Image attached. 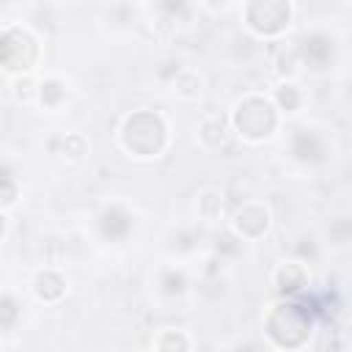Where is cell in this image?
I'll list each match as a JSON object with an SVG mask.
<instances>
[{
  "instance_id": "obj_1",
  "label": "cell",
  "mask_w": 352,
  "mask_h": 352,
  "mask_svg": "<svg viewBox=\"0 0 352 352\" xmlns=\"http://www.w3.org/2000/svg\"><path fill=\"white\" fill-rule=\"evenodd\" d=\"M118 146L135 160H157L170 143V124L154 107H138L118 124Z\"/></svg>"
},
{
  "instance_id": "obj_2",
  "label": "cell",
  "mask_w": 352,
  "mask_h": 352,
  "mask_svg": "<svg viewBox=\"0 0 352 352\" xmlns=\"http://www.w3.org/2000/svg\"><path fill=\"white\" fill-rule=\"evenodd\" d=\"M261 327L275 349H300L314 333V308L297 297H280L264 311Z\"/></svg>"
},
{
  "instance_id": "obj_3",
  "label": "cell",
  "mask_w": 352,
  "mask_h": 352,
  "mask_svg": "<svg viewBox=\"0 0 352 352\" xmlns=\"http://www.w3.org/2000/svg\"><path fill=\"white\" fill-rule=\"evenodd\" d=\"M228 124H231V132L242 143L258 146V143H267V140L275 138V132L280 126V110L272 102V96L258 94V91H250V94L239 96L231 104Z\"/></svg>"
},
{
  "instance_id": "obj_4",
  "label": "cell",
  "mask_w": 352,
  "mask_h": 352,
  "mask_svg": "<svg viewBox=\"0 0 352 352\" xmlns=\"http://www.w3.org/2000/svg\"><path fill=\"white\" fill-rule=\"evenodd\" d=\"M38 60H41L38 36L25 25L6 22L3 25V36H0V66H3V72L8 77L33 74Z\"/></svg>"
},
{
  "instance_id": "obj_5",
  "label": "cell",
  "mask_w": 352,
  "mask_h": 352,
  "mask_svg": "<svg viewBox=\"0 0 352 352\" xmlns=\"http://www.w3.org/2000/svg\"><path fill=\"white\" fill-rule=\"evenodd\" d=\"M294 19L292 0H245L242 22L258 38H278L289 30Z\"/></svg>"
},
{
  "instance_id": "obj_6",
  "label": "cell",
  "mask_w": 352,
  "mask_h": 352,
  "mask_svg": "<svg viewBox=\"0 0 352 352\" xmlns=\"http://www.w3.org/2000/svg\"><path fill=\"white\" fill-rule=\"evenodd\" d=\"M138 228V212L124 201L102 204L94 214V231L107 245H124Z\"/></svg>"
},
{
  "instance_id": "obj_7",
  "label": "cell",
  "mask_w": 352,
  "mask_h": 352,
  "mask_svg": "<svg viewBox=\"0 0 352 352\" xmlns=\"http://www.w3.org/2000/svg\"><path fill=\"white\" fill-rule=\"evenodd\" d=\"M272 226V212L264 201H245L234 214H231V231L242 242H258L267 236Z\"/></svg>"
},
{
  "instance_id": "obj_8",
  "label": "cell",
  "mask_w": 352,
  "mask_h": 352,
  "mask_svg": "<svg viewBox=\"0 0 352 352\" xmlns=\"http://www.w3.org/2000/svg\"><path fill=\"white\" fill-rule=\"evenodd\" d=\"M294 50H297V58H300V63H302L305 69H311V72H324V69H330V63L336 60V36H330V33L322 30V28H314V30H308V33L300 38V44H297Z\"/></svg>"
},
{
  "instance_id": "obj_9",
  "label": "cell",
  "mask_w": 352,
  "mask_h": 352,
  "mask_svg": "<svg viewBox=\"0 0 352 352\" xmlns=\"http://www.w3.org/2000/svg\"><path fill=\"white\" fill-rule=\"evenodd\" d=\"M286 151L294 162L300 165H316L327 157V146H324V138L319 129L314 126H294L289 132V143H286Z\"/></svg>"
},
{
  "instance_id": "obj_10",
  "label": "cell",
  "mask_w": 352,
  "mask_h": 352,
  "mask_svg": "<svg viewBox=\"0 0 352 352\" xmlns=\"http://www.w3.org/2000/svg\"><path fill=\"white\" fill-rule=\"evenodd\" d=\"M311 283V272L300 258H283L272 270V286L278 297H300Z\"/></svg>"
},
{
  "instance_id": "obj_11",
  "label": "cell",
  "mask_w": 352,
  "mask_h": 352,
  "mask_svg": "<svg viewBox=\"0 0 352 352\" xmlns=\"http://www.w3.org/2000/svg\"><path fill=\"white\" fill-rule=\"evenodd\" d=\"M30 292H33V297H36L38 302L55 305V302H60V300L66 297L69 280H66V275H63L60 270H55V267H41V270L33 275V280H30Z\"/></svg>"
},
{
  "instance_id": "obj_12",
  "label": "cell",
  "mask_w": 352,
  "mask_h": 352,
  "mask_svg": "<svg viewBox=\"0 0 352 352\" xmlns=\"http://www.w3.org/2000/svg\"><path fill=\"white\" fill-rule=\"evenodd\" d=\"M69 102V82L60 74H44L36 85V104L44 113H58Z\"/></svg>"
},
{
  "instance_id": "obj_13",
  "label": "cell",
  "mask_w": 352,
  "mask_h": 352,
  "mask_svg": "<svg viewBox=\"0 0 352 352\" xmlns=\"http://www.w3.org/2000/svg\"><path fill=\"white\" fill-rule=\"evenodd\" d=\"M154 283H157V292L168 300H179L190 292V275L182 264H162L154 275Z\"/></svg>"
},
{
  "instance_id": "obj_14",
  "label": "cell",
  "mask_w": 352,
  "mask_h": 352,
  "mask_svg": "<svg viewBox=\"0 0 352 352\" xmlns=\"http://www.w3.org/2000/svg\"><path fill=\"white\" fill-rule=\"evenodd\" d=\"M231 135H234L231 132V124L223 116H204L201 124H198V143L206 151H220L228 143Z\"/></svg>"
},
{
  "instance_id": "obj_15",
  "label": "cell",
  "mask_w": 352,
  "mask_h": 352,
  "mask_svg": "<svg viewBox=\"0 0 352 352\" xmlns=\"http://www.w3.org/2000/svg\"><path fill=\"white\" fill-rule=\"evenodd\" d=\"M170 91L184 99V102H192L204 94V77L195 72V69H187V66H179L176 74L170 77Z\"/></svg>"
},
{
  "instance_id": "obj_16",
  "label": "cell",
  "mask_w": 352,
  "mask_h": 352,
  "mask_svg": "<svg viewBox=\"0 0 352 352\" xmlns=\"http://www.w3.org/2000/svg\"><path fill=\"white\" fill-rule=\"evenodd\" d=\"M195 209H198V217L204 223H220L226 217V195L214 187H206V190L198 192Z\"/></svg>"
},
{
  "instance_id": "obj_17",
  "label": "cell",
  "mask_w": 352,
  "mask_h": 352,
  "mask_svg": "<svg viewBox=\"0 0 352 352\" xmlns=\"http://www.w3.org/2000/svg\"><path fill=\"white\" fill-rule=\"evenodd\" d=\"M272 102L278 104L280 116H292V113H297V110L302 107L305 94H302V88H300L294 80H280L278 88L272 91Z\"/></svg>"
},
{
  "instance_id": "obj_18",
  "label": "cell",
  "mask_w": 352,
  "mask_h": 352,
  "mask_svg": "<svg viewBox=\"0 0 352 352\" xmlns=\"http://www.w3.org/2000/svg\"><path fill=\"white\" fill-rule=\"evenodd\" d=\"M151 346L160 349V352H187V349H192V341H190V336H187L184 330H179V327H165V330H160V333L154 336Z\"/></svg>"
},
{
  "instance_id": "obj_19",
  "label": "cell",
  "mask_w": 352,
  "mask_h": 352,
  "mask_svg": "<svg viewBox=\"0 0 352 352\" xmlns=\"http://www.w3.org/2000/svg\"><path fill=\"white\" fill-rule=\"evenodd\" d=\"M187 3L190 0H154V8H157V25L160 28H179V22L184 19L187 14Z\"/></svg>"
},
{
  "instance_id": "obj_20",
  "label": "cell",
  "mask_w": 352,
  "mask_h": 352,
  "mask_svg": "<svg viewBox=\"0 0 352 352\" xmlns=\"http://www.w3.org/2000/svg\"><path fill=\"white\" fill-rule=\"evenodd\" d=\"M19 319H22V300L11 289H6L3 297H0V330L6 336L14 333V327L19 324Z\"/></svg>"
},
{
  "instance_id": "obj_21",
  "label": "cell",
  "mask_w": 352,
  "mask_h": 352,
  "mask_svg": "<svg viewBox=\"0 0 352 352\" xmlns=\"http://www.w3.org/2000/svg\"><path fill=\"white\" fill-rule=\"evenodd\" d=\"M19 198H22V184H19V179L14 176L11 165L6 162V165H3V173H0V209H3V212H11Z\"/></svg>"
},
{
  "instance_id": "obj_22",
  "label": "cell",
  "mask_w": 352,
  "mask_h": 352,
  "mask_svg": "<svg viewBox=\"0 0 352 352\" xmlns=\"http://www.w3.org/2000/svg\"><path fill=\"white\" fill-rule=\"evenodd\" d=\"M88 140H85V135L82 132H66V135H60L58 138V148H55V154H60L63 160H69V162H77V160H82L85 154H88Z\"/></svg>"
},
{
  "instance_id": "obj_23",
  "label": "cell",
  "mask_w": 352,
  "mask_h": 352,
  "mask_svg": "<svg viewBox=\"0 0 352 352\" xmlns=\"http://www.w3.org/2000/svg\"><path fill=\"white\" fill-rule=\"evenodd\" d=\"M36 85L38 80H33V74H22V77H14V96L16 102L22 104H36Z\"/></svg>"
},
{
  "instance_id": "obj_24",
  "label": "cell",
  "mask_w": 352,
  "mask_h": 352,
  "mask_svg": "<svg viewBox=\"0 0 352 352\" xmlns=\"http://www.w3.org/2000/svg\"><path fill=\"white\" fill-rule=\"evenodd\" d=\"M204 3H206L209 8H226V3H228V0H204Z\"/></svg>"
}]
</instances>
